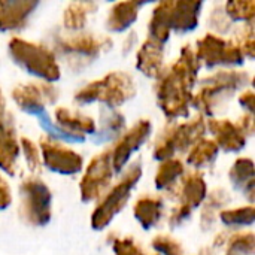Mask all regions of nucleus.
Wrapping results in <instances>:
<instances>
[{
  "label": "nucleus",
  "instance_id": "nucleus-15",
  "mask_svg": "<svg viewBox=\"0 0 255 255\" xmlns=\"http://www.w3.org/2000/svg\"><path fill=\"white\" fill-rule=\"evenodd\" d=\"M55 118H57L58 124L61 126V128H60L61 131H63V128H66L67 134H70L79 140H84V136H81V133H94V130H96V126L91 121V118L82 117V115L67 111L64 108L55 111Z\"/></svg>",
  "mask_w": 255,
  "mask_h": 255
},
{
  "label": "nucleus",
  "instance_id": "nucleus-20",
  "mask_svg": "<svg viewBox=\"0 0 255 255\" xmlns=\"http://www.w3.org/2000/svg\"><path fill=\"white\" fill-rule=\"evenodd\" d=\"M230 181L236 188L245 193H253L254 190V169L253 161L248 158H239L230 170Z\"/></svg>",
  "mask_w": 255,
  "mask_h": 255
},
{
  "label": "nucleus",
  "instance_id": "nucleus-22",
  "mask_svg": "<svg viewBox=\"0 0 255 255\" xmlns=\"http://www.w3.org/2000/svg\"><path fill=\"white\" fill-rule=\"evenodd\" d=\"M181 175H184V164L178 160H169L158 169V173L155 176V185L158 190H166Z\"/></svg>",
  "mask_w": 255,
  "mask_h": 255
},
{
  "label": "nucleus",
  "instance_id": "nucleus-11",
  "mask_svg": "<svg viewBox=\"0 0 255 255\" xmlns=\"http://www.w3.org/2000/svg\"><path fill=\"white\" fill-rule=\"evenodd\" d=\"M149 133H151V123L139 121L137 126H134L121 139V142L114 148V151H111V161H112V167L115 172H120L124 167V164L127 163L133 151L140 148L143 142L149 137Z\"/></svg>",
  "mask_w": 255,
  "mask_h": 255
},
{
  "label": "nucleus",
  "instance_id": "nucleus-9",
  "mask_svg": "<svg viewBox=\"0 0 255 255\" xmlns=\"http://www.w3.org/2000/svg\"><path fill=\"white\" fill-rule=\"evenodd\" d=\"M43 163L49 170L61 175H73L81 170L82 158L79 154L61 146L57 142H42Z\"/></svg>",
  "mask_w": 255,
  "mask_h": 255
},
{
  "label": "nucleus",
  "instance_id": "nucleus-5",
  "mask_svg": "<svg viewBox=\"0 0 255 255\" xmlns=\"http://www.w3.org/2000/svg\"><path fill=\"white\" fill-rule=\"evenodd\" d=\"M140 175H142L140 164L139 163L133 164L127 170L126 178H123L121 182L117 184L111 190V193L105 197L102 205L97 206V209L93 214V220H91V224L96 230L105 229L112 221V218L123 209V206L126 205V202L130 197L133 187L139 182Z\"/></svg>",
  "mask_w": 255,
  "mask_h": 255
},
{
  "label": "nucleus",
  "instance_id": "nucleus-28",
  "mask_svg": "<svg viewBox=\"0 0 255 255\" xmlns=\"http://www.w3.org/2000/svg\"><path fill=\"white\" fill-rule=\"evenodd\" d=\"M22 148H24V152L27 154V163L30 164V169L31 170H36L39 163H40V157H39V152H37V148L33 145L31 140H27V139H22Z\"/></svg>",
  "mask_w": 255,
  "mask_h": 255
},
{
  "label": "nucleus",
  "instance_id": "nucleus-1",
  "mask_svg": "<svg viewBox=\"0 0 255 255\" xmlns=\"http://www.w3.org/2000/svg\"><path fill=\"white\" fill-rule=\"evenodd\" d=\"M202 3H184V1H169L161 3L154 10V16L151 19L149 31L151 39L163 43L170 30L176 31H188L197 25V16Z\"/></svg>",
  "mask_w": 255,
  "mask_h": 255
},
{
  "label": "nucleus",
  "instance_id": "nucleus-16",
  "mask_svg": "<svg viewBox=\"0 0 255 255\" xmlns=\"http://www.w3.org/2000/svg\"><path fill=\"white\" fill-rule=\"evenodd\" d=\"M161 60H163L161 43L149 39L139 51L137 69L148 76H158L161 73Z\"/></svg>",
  "mask_w": 255,
  "mask_h": 255
},
{
  "label": "nucleus",
  "instance_id": "nucleus-21",
  "mask_svg": "<svg viewBox=\"0 0 255 255\" xmlns=\"http://www.w3.org/2000/svg\"><path fill=\"white\" fill-rule=\"evenodd\" d=\"M218 149L220 148L217 146V143L214 140H200L190 152L188 164H191L197 169H203V167L209 166L217 158Z\"/></svg>",
  "mask_w": 255,
  "mask_h": 255
},
{
  "label": "nucleus",
  "instance_id": "nucleus-8",
  "mask_svg": "<svg viewBox=\"0 0 255 255\" xmlns=\"http://www.w3.org/2000/svg\"><path fill=\"white\" fill-rule=\"evenodd\" d=\"M197 60L205 61L208 66L215 64H241L244 54L238 46L227 45L223 39L208 34L197 43Z\"/></svg>",
  "mask_w": 255,
  "mask_h": 255
},
{
  "label": "nucleus",
  "instance_id": "nucleus-13",
  "mask_svg": "<svg viewBox=\"0 0 255 255\" xmlns=\"http://www.w3.org/2000/svg\"><path fill=\"white\" fill-rule=\"evenodd\" d=\"M211 133L217 137V146L223 148L227 152H236L245 146V134L241 128H238L230 121H220L214 120L209 123Z\"/></svg>",
  "mask_w": 255,
  "mask_h": 255
},
{
  "label": "nucleus",
  "instance_id": "nucleus-2",
  "mask_svg": "<svg viewBox=\"0 0 255 255\" xmlns=\"http://www.w3.org/2000/svg\"><path fill=\"white\" fill-rule=\"evenodd\" d=\"M9 52L13 61L28 73L49 82H54L60 78V69L55 63L54 54L45 46L13 37L9 43Z\"/></svg>",
  "mask_w": 255,
  "mask_h": 255
},
{
  "label": "nucleus",
  "instance_id": "nucleus-4",
  "mask_svg": "<svg viewBox=\"0 0 255 255\" xmlns=\"http://www.w3.org/2000/svg\"><path fill=\"white\" fill-rule=\"evenodd\" d=\"M19 214L27 224L45 226L51 218V193L39 179H27L21 184Z\"/></svg>",
  "mask_w": 255,
  "mask_h": 255
},
{
  "label": "nucleus",
  "instance_id": "nucleus-25",
  "mask_svg": "<svg viewBox=\"0 0 255 255\" xmlns=\"http://www.w3.org/2000/svg\"><path fill=\"white\" fill-rule=\"evenodd\" d=\"M254 1H235L227 3V15L235 21H253L254 18Z\"/></svg>",
  "mask_w": 255,
  "mask_h": 255
},
{
  "label": "nucleus",
  "instance_id": "nucleus-18",
  "mask_svg": "<svg viewBox=\"0 0 255 255\" xmlns=\"http://www.w3.org/2000/svg\"><path fill=\"white\" fill-rule=\"evenodd\" d=\"M163 203L155 197H143L134 206V218L140 223L143 229H151L155 226L161 217Z\"/></svg>",
  "mask_w": 255,
  "mask_h": 255
},
{
  "label": "nucleus",
  "instance_id": "nucleus-7",
  "mask_svg": "<svg viewBox=\"0 0 255 255\" xmlns=\"http://www.w3.org/2000/svg\"><path fill=\"white\" fill-rule=\"evenodd\" d=\"M206 126L202 118H197L191 123H187L184 126H179L170 133H167L161 140H158L157 148H155V158H169L170 155L175 154L176 149L182 151L193 142L199 139V136L205 131Z\"/></svg>",
  "mask_w": 255,
  "mask_h": 255
},
{
  "label": "nucleus",
  "instance_id": "nucleus-3",
  "mask_svg": "<svg viewBox=\"0 0 255 255\" xmlns=\"http://www.w3.org/2000/svg\"><path fill=\"white\" fill-rule=\"evenodd\" d=\"M134 96L133 81L124 73H111L99 82H93L84 87L76 96L75 102L85 105L94 100H100L108 108H118Z\"/></svg>",
  "mask_w": 255,
  "mask_h": 255
},
{
  "label": "nucleus",
  "instance_id": "nucleus-29",
  "mask_svg": "<svg viewBox=\"0 0 255 255\" xmlns=\"http://www.w3.org/2000/svg\"><path fill=\"white\" fill-rule=\"evenodd\" d=\"M12 200V196H10V190L7 187V184L0 178V209H4L9 206Z\"/></svg>",
  "mask_w": 255,
  "mask_h": 255
},
{
  "label": "nucleus",
  "instance_id": "nucleus-12",
  "mask_svg": "<svg viewBox=\"0 0 255 255\" xmlns=\"http://www.w3.org/2000/svg\"><path fill=\"white\" fill-rule=\"evenodd\" d=\"M108 39H97L90 34H79L72 36L67 39H61L58 42V49L63 54L72 57H85V58H96L102 48H106Z\"/></svg>",
  "mask_w": 255,
  "mask_h": 255
},
{
  "label": "nucleus",
  "instance_id": "nucleus-31",
  "mask_svg": "<svg viewBox=\"0 0 255 255\" xmlns=\"http://www.w3.org/2000/svg\"><path fill=\"white\" fill-rule=\"evenodd\" d=\"M229 255H238V254H232V253H230V254H229Z\"/></svg>",
  "mask_w": 255,
  "mask_h": 255
},
{
  "label": "nucleus",
  "instance_id": "nucleus-24",
  "mask_svg": "<svg viewBox=\"0 0 255 255\" xmlns=\"http://www.w3.org/2000/svg\"><path fill=\"white\" fill-rule=\"evenodd\" d=\"M87 3H72L64 15V25L72 30H79L84 27L85 22V7Z\"/></svg>",
  "mask_w": 255,
  "mask_h": 255
},
{
  "label": "nucleus",
  "instance_id": "nucleus-23",
  "mask_svg": "<svg viewBox=\"0 0 255 255\" xmlns=\"http://www.w3.org/2000/svg\"><path fill=\"white\" fill-rule=\"evenodd\" d=\"M221 221L226 226H251L254 223V209L253 206H247V208L223 212Z\"/></svg>",
  "mask_w": 255,
  "mask_h": 255
},
{
  "label": "nucleus",
  "instance_id": "nucleus-17",
  "mask_svg": "<svg viewBox=\"0 0 255 255\" xmlns=\"http://www.w3.org/2000/svg\"><path fill=\"white\" fill-rule=\"evenodd\" d=\"M205 197H206V184L203 181V176L197 173L188 175L182 182L181 205L188 209H193L194 206H199Z\"/></svg>",
  "mask_w": 255,
  "mask_h": 255
},
{
  "label": "nucleus",
  "instance_id": "nucleus-30",
  "mask_svg": "<svg viewBox=\"0 0 255 255\" xmlns=\"http://www.w3.org/2000/svg\"><path fill=\"white\" fill-rule=\"evenodd\" d=\"M253 99H254V97H253V93H247V94L241 99V103H242L244 106H247V108L251 111V109H253Z\"/></svg>",
  "mask_w": 255,
  "mask_h": 255
},
{
  "label": "nucleus",
  "instance_id": "nucleus-6",
  "mask_svg": "<svg viewBox=\"0 0 255 255\" xmlns=\"http://www.w3.org/2000/svg\"><path fill=\"white\" fill-rule=\"evenodd\" d=\"M112 175H114V167L111 161V152H103L102 155H97L90 163L87 173L82 178L81 182L82 200L90 202L97 199L111 182Z\"/></svg>",
  "mask_w": 255,
  "mask_h": 255
},
{
  "label": "nucleus",
  "instance_id": "nucleus-26",
  "mask_svg": "<svg viewBox=\"0 0 255 255\" xmlns=\"http://www.w3.org/2000/svg\"><path fill=\"white\" fill-rule=\"evenodd\" d=\"M152 245H154V248L158 251V253H161V254L164 255H181L182 253V250H181V247L175 242V241H172L170 238H166V236H161V238H155V241L152 242Z\"/></svg>",
  "mask_w": 255,
  "mask_h": 255
},
{
  "label": "nucleus",
  "instance_id": "nucleus-27",
  "mask_svg": "<svg viewBox=\"0 0 255 255\" xmlns=\"http://www.w3.org/2000/svg\"><path fill=\"white\" fill-rule=\"evenodd\" d=\"M115 255H145L131 239H120L114 245Z\"/></svg>",
  "mask_w": 255,
  "mask_h": 255
},
{
  "label": "nucleus",
  "instance_id": "nucleus-14",
  "mask_svg": "<svg viewBox=\"0 0 255 255\" xmlns=\"http://www.w3.org/2000/svg\"><path fill=\"white\" fill-rule=\"evenodd\" d=\"M36 6L31 1H0V30L18 28Z\"/></svg>",
  "mask_w": 255,
  "mask_h": 255
},
{
  "label": "nucleus",
  "instance_id": "nucleus-19",
  "mask_svg": "<svg viewBox=\"0 0 255 255\" xmlns=\"http://www.w3.org/2000/svg\"><path fill=\"white\" fill-rule=\"evenodd\" d=\"M137 7L136 3H118L111 10L108 18V28L111 31H124L131 22L137 18Z\"/></svg>",
  "mask_w": 255,
  "mask_h": 255
},
{
  "label": "nucleus",
  "instance_id": "nucleus-10",
  "mask_svg": "<svg viewBox=\"0 0 255 255\" xmlns=\"http://www.w3.org/2000/svg\"><path fill=\"white\" fill-rule=\"evenodd\" d=\"M57 99L55 88L48 84L42 85H21L13 90V100L18 106L28 114H36L37 117L43 114L45 105L52 103Z\"/></svg>",
  "mask_w": 255,
  "mask_h": 255
}]
</instances>
